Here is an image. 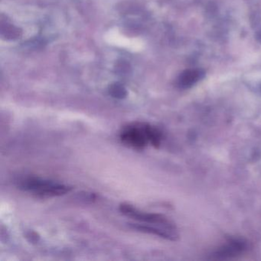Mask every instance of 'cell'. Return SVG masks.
<instances>
[{
    "label": "cell",
    "instance_id": "ba28073f",
    "mask_svg": "<svg viewBox=\"0 0 261 261\" xmlns=\"http://www.w3.org/2000/svg\"><path fill=\"white\" fill-rule=\"evenodd\" d=\"M19 30L15 28L12 25H8L7 24L6 29L2 27V34L3 36H5L7 39H14V38H18L19 36Z\"/></svg>",
    "mask_w": 261,
    "mask_h": 261
},
{
    "label": "cell",
    "instance_id": "6da1fadb",
    "mask_svg": "<svg viewBox=\"0 0 261 261\" xmlns=\"http://www.w3.org/2000/svg\"><path fill=\"white\" fill-rule=\"evenodd\" d=\"M120 139L123 144L136 150H143L150 143L154 147H160L163 140L161 131L149 123H136L123 128Z\"/></svg>",
    "mask_w": 261,
    "mask_h": 261
},
{
    "label": "cell",
    "instance_id": "9c48e42d",
    "mask_svg": "<svg viewBox=\"0 0 261 261\" xmlns=\"http://www.w3.org/2000/svg\"><path fill=\"white\" fill-rule=\"evenodd\" d=\"M27 237H30L32 242H34V241H38V239L39 238V237H37V233H35V232H30L29 234L27 235Z\"/></svg>",
    "mask_w": 261,
    "mask_h": 261
},
{
    "label": "cell",
    "instance_id": "7a4b0ae2",
    "mask_svg": "<svg viewBox=\"0 0 261 261\" xmlns=\"http://www.w3.org/2000/svg\"><path fill=\"white\" fill-rule=\"evenodd\" d=\"M17 187L39 198H54L71 192V187L40 177L27 176L17 181Z\"/></svg>",
    "mask_w": 261,
    "mask_h": 261
},
{
    "label": "cell",
    "instance_id": "30bf717a",
    "mask_svg": "<svg viewBox=\"0 0 261 261\" xmlns=\"http://www.w3.org/2000/svg\"><path fill=\"white\" fill-rule=\"evenodd\" d=\"M256 38H257L258 41H259V42H261V32H259V33H258L257 36H256Z\"/></svg>",
    "mask_w": 261,
    "mask_h": 261
},
{
    "label": "cell",
    "instance_id": "52a82bcc",
    "mask_svg": "<svg viewBox=\"0 0 261 261\" xmlns=\"http://www.w3.org/2000/svg\"><path fill=\"white\" fill-rule=\"evenodd\" d=\"M108 91H109L110 95L111 97L115 99H119V100L124 99L127 96V91H126V88L123 85L119 83H114L111 85L109 87Z\"/></svg>",
    "mask_w": 261,
    "mask_h": 261
},
{
    "label": "cell",
    "instance_id": "3957f363",
    "mask_svg": "<svg viewBox=\"0 0 261 261\" xmlns=\"http://www.w3.org/2000/svg\"><path fill=\"white\" fill-rule=\"evenodd\" d=\"M119 210L125 216L143 222V224H151V225L163 227L167 230L178 231L175 224L164 215L143 212L127 203L120 204L119 206Z\"/></svg>",
    "mask_w": 261,
    "mask_h": 261
},
{
    "label": "cell",
    "instance_id": "8992f818",
    "mask_svg": "<svg viewBox=\"0 0 261 261\" xmlns=\"http://www.w3.org/2000/svg\"><path fill=\"white\" fill-rule=\"evenodd\" d=\"M205 72L202 69H191L185 71L178 79V86L182 89L191 88L204 79Z\"/></svg>",
    "mask_w": 261,
    "mask_h": 261
},
{
    "label": "cell",
    "instance_id": "5b68a950",
    "mask_svg": "<svg viewBox=\"0 0 261 261\" xmlns=\"http://www.w3.org/2000/svg\"><path fill=\"white\" fill-rule=\"evenodd\" d=\"M129 225L131 228L137 230V231L155 235V236L160 237V238L168 240V241H177L178 236H179L178 231L167 230V229L157 227V226L151 225V224H138V223H136L135 224V223H134V224H129Z\"/></svg>",
    "mask_w": 261,
    "mask_h": 261
},
{
    "label": "cell",
    "instance_id": "277c9868",
    "mask_svg": "<svg viewBox=\"0 0 261 261\" xmlns=\"http://www.w3.org/2000/svg\"><path fill=\"white\" fill-rule=\"evenodd\" d=\"M247 244L241 239H232L225 245L214 252L211 258L215 259H226L234 257L237 255L243 253L247 249Z\"/></svg>",
    "mask_w": 261,
    "mask_h": 261
}]
</instances>
